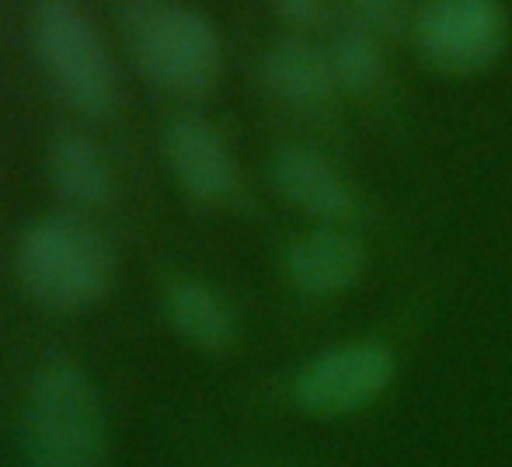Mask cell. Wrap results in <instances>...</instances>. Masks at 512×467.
<instances>
[{
	"label": "cell",
	"instance_id": "6da1fadb",
	"mask_svg": "<svg viewBox=\"0 0 512 467\" xmlns=\"http://www.w3.org/2000/svg\"><path fill=\"white\" fill-rule=\"evenodd\" d=\"M108 447L105 405L77 363H46L21 405L25 467H102Z\"/></svg>",
	"mask_w": 512,
	"mask_h": 467
},
{
	"label": "cell",
	"instance_id": "7a4b0ae2",
	"mask_svg": "<svg viewBox=\"0 0 512 467\" xmlns=\"http://www.w3.org/2000/svg\"><path fill=\"white\" fill-rule=\"evenodd\" d=\"M18 283L56 314L88 311L112 290L115 251L77 217H42L18 241Z\"/></svg>",
	"mask_w": 512,
	"mask_h": 467
},
{
	"label": "cell",
	"instance_id": "3957f363",
	"mask_svg": "<svg viewBox=\"0 0 512 467\" xmlns=\"http://www.w3.org/2000/svg\"><path fill=\"white\" fill-rule=\"evenodd\" d=\"M126 39L150 84L175 98H203L223 70V46L213 21L178 0H129Z\"/></svg>",
	"mask_w": 512,
	"mask_h": 467
},
{
	"label": "cell",
	"instance_id": "277c9868",
	"mask_svg": "<svg viewBox=\"0 0 512 467\" xmlns=\"http://www.w3.org/2000/svg\"><path fill=\"white\" fill-rule=\"evenodd\" d=\"M32 42L49 84L88 119H108L119 105V74L102 35L74 0H39Z\"/></svg>",
	"mask_w": 512,
	"mask_h": 467
},
{
	"label": "cell",
	"instance_id": "5b68a950",
	"mask_svg": "<svg viewBox=\"0 0 512 467\" xmlns=\"http://www.w3.org/2000/svg\"><path fill=\"white\" fill-rule=\"evenodd\" d=\"M411 35L436 70L471 77L506 49L509 14L502 0H415Z\"/></svg>",
	"mask_w": 512,
	"mask_h": 467
},
{
	"label": "cell",
	"instance_id": "8992f818",
	"mask_svg": "<svg viewBox=\"0 0 512 467\" xmlns=\"http://www.w3.org/2000/svg\"><path fill=\"white\" fill-rule=\"evenodd\" d=\"M394 377V352L380 342L328 349L300 370L293 398L307 415L335 419L370 405Z\"/></svg>",
	"mask_w": 512,
	"mask_h": 467
},
{
	"label": "cell",
	"instance_id": "52a82bcc",
	"mask_svg": "<svg viewBox=\"0 0 512 467\" xmlns=\"http://www.w3.org/2000/svg\"><path fill=\"white\" fill-rule=\"evenodd\" d=\"M164 157L175 182L199 203H227L237 192V164L223 136L199 116H178L164 129Z\"/></svg>",
	"mask_w": 512,
	"mask_h": 467
},
{
	"label": "cell",
	"instance_id": "ba28073f",
	"mask_svg": "<svg viewBox=\"0 0 512 467\" xmlns=\"http://www.w3.org/2000/svg\"><path fill=\"white\" fill-rule=\"evenodd\" d=\"M269 175L276 192L314 220H349L356 213L352 189L321 154L307 147H283L272 154Z\"/></svg>",
	"mask_w": 512,
	"mask_h": 467
},
{
	"label": "cell",
	"instance_id": "9c48e42d",
	"mask_svg": "<svg viewBox=\"0 0 512 467\" xmlns=\"http://www.w3.org/2000/svg\"><path fill=\"white\" fill-rule=\"evenodd\" d=\"M363 248L352 234L338 227H314L300 234L286 251V276L300 293L310 297H331L363 276Z\"/></svg>",
	"mask_w": 512,
	"mask_h": 467
},
{
	"label": "cell",
	"instance_id": "30bf717a",
	"mask_svg": "<svg viewBox=\"0 0 512 467\" xmlns=\"http://www.w3.org/2000/svg\"><path fill=\"white\" fill-rule=\"evenodd\" d=\"M46 178L53 192L74 210H98L112 199V164L91 136L60 129L46 147Z\"/></svg>",
	"mask_w": 512,
	"mask_h": 467
},
{
	"label": "cell",
	"instance_id": "8fae6325",
	"mask_svg": "<svg viewBox=\"0 0 512 467\" xmlns=\"http://www.w3.org/2000/svg\"><path fill=\"white\" fill-rule=\"evenodd\" d=\"M262 81L279 102L293 109H317L335 91L328 49L307 39H283L265 53Z\"/></svg>",
	"mask_w": 512,
	"mask_h": 467
},
{
	"label": "cell",
	"instance_id": "7c38bea8",
	"mask_svg": "<svg viewBox=\"0 0 512 467\" xmlns=\"http://www.w3.org/2000/svg\"><path fill=\"white\" fill-rule=\"evenodd\" d=\"M164 307L168 318L175 325V332L182 339H189L192 346L206 352H223L234 346L237 339V321L234 311L227 307V300L216 290H209L199 279H178L164 293Z\"/></svg>",
	"mask_w": 512,
	"mask_h": 467
},
{
	"label": "cell",
	"instance_id": "4fadbf2b",
	"mask_svg": "<svg viewBox=\"0 0 512 467\" xmlns=\"http://www.w3.org/2000/svg\"><path fill=\"white\" fill-rule=\"evenodd\" d=\"M331 74H335V88L345 95H373L384 84L387 63L380 53V39L363 28H345L331 39L328 46Z\"/></svg>",
	"mask_w": 512,
	"mask_h": 467
},
{
	"label": "cell",
	"instance_id": "5bb4252c",
	"mask_svg": "<svg viewBox=\"0 0 512 467\" xmlns=\"http://www.w3.org/2000/svg\"><path fill=\"white\" fill-rule=\"evenodd\" d=\"M342 7L349 11L352 28H363L377 39L401 35L411 28V14H415L411 0H342Z\"/></svg>",
	"mask_w": 512,
	"mask_h": 467
},
{
	"label": "cell",
	"instance_id": "9a60e30c",
	"mask_svg": "<svg viewBox=\"0 0 512 467\" xmlns=\"http://www.w3.org/2000/svg\"><path fill=\"white\" fill-rule=\"evenodd\" d=\"M276 11L293 25H314L324 11V0H276Z\"/></svg>",
	"mask_w": 512,
	"mask_h": 467
}]
</instances>
